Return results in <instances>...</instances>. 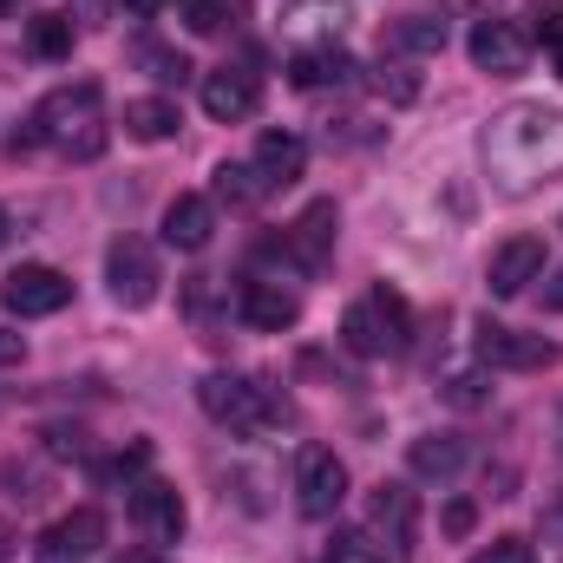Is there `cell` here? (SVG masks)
Instances as JSON below:
<instances>
[{
	"label": "cell",
	"mask_w": 563,
	"mask_h": 563,
	"mask_svg": "<svg viewBox=\"0 0 563 563\" xmlns=\"http://www.w3.org/2000/svg\"><path fill=\"white\" fill-rule=\"evenodd\" d=\"M478 151H485V177L498 197H531L563 170V112L518 99L485 125Z\"/></svg>",
	"instance_id": "6da1fadb"
},
{
	"label": "cell",
	"mask_w": 563,
	"mask_h": 563,
	"mask_svg": "<svg viewBox=\"0 0 563 563\" xmlns=\"http://www.w3.org/2000/svg\"><path fill=\"white\" fill-rule=\"evenodd\" d=\"M33 144H53L59 157H79L92 164L106 151V112H99V79H79V86H59L40 99V112L26 119V132H13V157L33 151Z\"/></svg>",
	"instance_id": "7a4b0ae2"
},
{
	"label": "cell",
	"mask_w": 563,
	"mask_h": 563,
	"mask_svg": "<svg viewBox=\"0 0 563 563\" xmlns=\"http://www.w3.org/2000/svg\"><path fill=\"white\" fill-rule=\"evenodd\" d=\"M197 400H203V413H210L217 426L250 432V439L282 432V426L295 420V407L282 400V387H269V380H250V374H210V380L197 387Z\"/></svg>",
	"instance_id": "3957f363"
},
{
	"label": "cell",
	"mask_w": 563,
	"mask_h": 563,
	"mask_svg": "<svg viewBox=\"0 0 563 563\" xmlns=\"http://www.w3.org/2000/svg\"><path fill=\"white\" fill-rule=\"evenodd\" d=\"M407 334H413V314H407V301H400L394 288H374V295H361V301L341 314V341H347V354H361V361L407 354Z\"/></svg>",
	"instance_id": "277c9868"
},
{
	"label": "cell",
	"mask_w": 563,
	"mask_h": 563,
	"mask_svg": "<svg viewBox=\"0 0 563 563\" xmlns=\"http://www.w3.org/2000/svg\"><path fill=\"white\" fill-rule=\"evenodd\" d=\"M465 53H472V66L478 73H492V79H518L525 66H531V53H538V40H531V26H518V20H478L472 26V40H465Z\"/></svg>",
	"instance_id": "5b68a950"
},
{
	"label": "cell",
	"mask_w": 563,
	"mask_h": 563,
	"mask_svg": "<svg viewBox=\"0 0 563 563\" xmlns=\"http://www.w3.org/2000/svg\"><path fill=\"white\" fill-rule=\"evenodd\" d=\"M341 498H347V465L328 445H308L301 465H295V511L314 518V525H328L341 511Z\"/></svg>",
	"instance_id": "8992f818"
},
{
	"label": "cell",
	"mask_w": 563,
	"mask_h": 563,
	"mask_svg": "<svg viewBox=\"0 0 563 563\" xmlns=\"http://www.w3.org/2000/svg\"><path fill=\"white\" fill-rule=\"evenodd\" d=\"M334 230H341V210L321 197V203H308L288 230H282V263L288 269H301V276H321L328 269V256H334Z\"/></svg>",
	"instance_id": "52a82bcc"
},
{
	"label": "cell",
	"mask_w": 563,
	"mask_h": 563,
	"mask_svg": "<svg viewBox=\"0 0 563 563\" xmlns=\"http://www.w3.org/2000/svg\"><path fill=\"white\" fill-rule=\"evenodd\" d=\"M106 282H112V301H119V308H151L164 269H157V256H151L144 236H119V243L106 250Z\"/></svg>",
	"instance_id": "ba28073f"
},
{
	"label": "cell",
	"mask_w": 563,
	"mask_h": 563,
	"mask_svg": "<svg viewBox=\"0 0 563 563\" xmlns=\"http://www.w3.org/2000/svg\"><path fill=\"white\" fill-rule=\"evenodd\" d=\"M0 301H7V314H20V321L59 314V308L73 301V276H59V269H46V263H20L13 276L0 282Z\"/></svg>",
	"instance_id": "9c48e42d"
},
{
	"label": "cell",
	"mask_w": 563,
	"mask_h": 563,
	"mask_svg": "<svg viewBox=\"0 0 563 563\" xmlns=\"http://www.w3.org/2000/svg\"><path fill=\"white\" fill-rule=\"evenodd\" d=\"M478 361L485 367H511V374H544V367H558V341L518 334L505 321H478Z\"/></svg>",
	"instance_id": "30bf717a"
},
{
	"label": "cell",
	"mask_w": 563,
	"mask_h": 563,
	"mask_svg": "<svg viewBox=\"0 0 563 563\" xmlns=\"http://www.w3.org/2000/svg\"><path fill=\"white\" fill-rule=\"evenodd\" d=\"M256 106H263V86H256L250 66H217V73H203V112H210L217 125H243V119H256Z\"/></svg>",
	"instance_id": "8fae6325"
},
{
	"label": "cell",
	"mask_w": 563,
	"mask_h": 563,
	"mask_svg": "<svg viewBox=\"0 0 563 563\" xmlns=\"http://www.w3.org/2000/svg\"><path fill=\"white\" fill-rule=\"evenodd\" d=\"M538 276H544V236H511V243H498L492 263H485V288H492L498 301L525 295Z\"/></svg>",
	"instance_id": "7c38bea8"
},
{
	"label": "cell",
	"mask_w": 563,
	"mask_h": 563,
	"mask_svg": "<svg viewBox=\"0 0 563 563\" xmlns=\"http://www.w3.org/2000/svg\"><path fill=\"white\" fill-rule=\"evenodd\" d=\"M125 505H132V525H139L151 544H177V538H184V498H177L164 478H139Z\"/></svg>",
	"instance_id": "4fadbf2b"
},
{
	"label": "cell",
	"mask_w": 563,
	"mask_h": 563,
	"mask_svg": "<svg viewBox=\"0 0 563 563\" xmlns=\"http://www.w3.org/2000/svg\"><path fill=\"white\" fill-rule=\"evenodd\" d=\"M99 544H106V511L79 505V511L53 518V531L40 538V563H79V558H92Z\"/></svg>",
	"instance_id": "5bb4252c"
},
{
	"label": "cell",
	"mask_w": 563,
	"mask_h": 563,
	"mask_svg": "<svg viewBox=\"0 0 563 563\" xmlns=\"http://www.w3.org/2000/svg\"><path fill=\"white\" fill-rule=\"evenodd\" d=\"M210 236H217V203L210 197H170V210H164V243L170 250H184V256H197V250H210Z\"/></svg>",
	"instance_id": "9a60e30c"
},
{
	"label": "cell",
	"mask_w": 563,
	"mask_h": 563,
	"mask_svg": "<svg viewBox=\"0 0 563 563\" xmlns=\"http://www.w3.org/2000/svg\"><path fill=\"white\" fill-rule=\"evenodd\" d=\"M354 79V59L328 40V46H301L295 59H288V86L295 92H328V86H347Z\"/></svg>",
	"instance_id": "2e32d148"
},
{
	"label": "cell",
	"mask_w": 563,
	"mask_h": 563,
	"mask_svg": "<svg viewBox=\"0 0 563 563\" xmlns=\"http://www.w3.org/2000/svg\"><path fill=\"white\" fill-rule=\"evenodd\" d=\"M413 525H420V498L407 485H380L374 492V538H387V551H413Z\"/></svg>",
	"instance_id": "e0dca14e"
},
{
	"label": "cell",
	"mask_w": 563,
	"mask_h": 563,
	"mask_svg": "<svg viewBox=\"0 0 563 563\" xmlns=\"http://www.w3.org/2000/svg\"><path fill=\"white\" fill-rule=\"evenodd\" d=\"M347 20H354L347 0H288V7H282V33L314 40V46H328L334 33H347Z\"/></svg>",
	"instance_id": "ac0fdd59"
},
{
	"label": "cell",
	"mask_w": 563,
	"mask_h": 563,
	"mask_svg": "<svg viewBox=\"0 0 563 563\" xmlns=\"http://www.w3.org/2000/svg\"><path fill=\"white\" fill-rule=\"evenodd\" d=\"M243 321H250L256 334H282V328L301 321V301H295L282 282H243Z\"/></svg>",
	"instance_id": "d6986e66"
},
{
	"label": "cell",
	"mask_w": 563,
	"mask_h": 563,
	"mask_svg": "<svg viewBox=\"0 0 563 563\" xmlns=\"http://www.w3.org/2000/svg\"><path fill=\"white\" fill-rule=\"evenodd\" d=\"M445 53V20H394L387 33H380V59H439Z\"/></svg>",
	"instance_id": "ffe728a7"
},
{
	"label": "cell",
	"mask_w": 563,
	"mask_h": 563,
	"mask_svg": "<svg viewBox=\"0 0 563 563\" xmlns=\"http://www.w3.org/2000/svg\"><path fill=\"white\" fill-rule=\"evenodd\" d=\"M263 177H269V190H288L301 170H308V144L295 139V132H263L256 139V157H250Z\"/></svg>",
	"instance_id": "44dd1931"
},
{
	"label": "cell",
	"mask_w": 563,
	"mask_h": 563,
	"mask_svg": "<svg viewBox=\"0 0 563 563\" xmlns=\"http://www.w3.org/2000/svg\"><path fill=\"white\" fill-rule=\"evenodd\" d=\"M407 465H413V478H439V485H445V478L465 465V439H459V432H426V439H413Z\"/></svg>",
	"instance_id": "7402d4cb"
},
{
	"label": "cell",
	"mask_w": 563,
	"mask_h": 563,
	"mask_svg": "<svg viewBox=\"0 0 563 563\" xmlns=\"http://www.w3.org/2000/svg\"><path fill=\"white\" fill-rule=\"evenodd\" d=\"M250 20V0H184V26L197 40H217V33H236Z\"/></svg>",
	"instance_id": "603a6c76"
},
{
	"label": "cell",
	"mask_w": 563,
	"mask_h": 563,
	"mask_svg": "<svg viewBox=\"0 0 563 563\" xmlns=\"http://www.w3.org/2000/svg\"><path fill=\"white\" fill-rule=\"evenodd\" d=\"M269 197V177L256 170V164H217V203H230V210H256Z\"/></svg>",
	"instance_id": "cb8c5ba5"
},
{
	"label": "cell",
	"mask_w": 563,
	"mask_h": 563,
	"mask_svg": "<svg viewBox=\"0 0 563 563\" xmlns=\"http://www.w3.org/2000/svg\"><path fill=\"white\" fill-rule=\"evenodd\" d=\"M177 125H184V119H177L170 99H132V106H125V132L139 144H164Z\"/></svg>",
	"instance_id": "d4e9b609"
},
{
	"label": "cell",
	"mask_w": 563,
	"mask_h": 563,
	"mask_svg": "<svg viewBox=\"0 0 563 563\" xmlns=\"http://www.w3.org/2000/svg\"><path fill=\"white\" fill-rule=\"evenodd\" d=\"M26 46H33L40 59H73V20H66V13H40V20L26 26Z\"/></svg>",
	"instance_id": "484cf974"
},
{
	"label": "cell",
	"mask_w": 563,
	"mask_h": 563,
	"mask_svg": "<svg viewBox=\"0 0 563 563\" xmlns=\"http://www.w3.org/2000/svg\"><path fill=\"white\" fill-rule=\"evenodd\" d=\"M132 59H139V66L151 73V79H164V86H184V79H190V59H184L177 46H157V40H139V46H132Z\"/></svg>",
	"instance_id": "4316f807"
},
{
	"label": "cell",
	"mask_w": 563,
	"mask_h": 563,
	"mask_svg": "<svg viewBox=\"0 0 563 563\" xmlns=\"http://www.w3.org/2000/svg\"><path fill=\"white\" fill-rule=\"evenodd\" d=\"M321 563H387V544H380L374 531H334L328 551H321Z\"/></svg>",
	"instance_id": "83f0119b"
},
{
	"label": "cell",
	"mask_w": 563,
	"mask_h": 563,
	"mask_svg": "<svg viewBox=\"0 0 563 563\" xmlns=\"http://www.w3.org/2000/svg\"><path fill=\"white\" fill-rule=\"evenodd\" d=\"M374 92H380L387 106H413V99H420V79H413V66H407V59H380Z\"/></svg>",
	"instance_id": "f1b7e54d"
},
{
	"label": "cell",
	"mask_w": 563,
	"mask_h": 563,
	"mask_svg": "<svg viewBox=\"0 0 563 563\" xmlns=\"http://www.w3.org/2000/svg\"><path fill=\"white\" fill-rule=\"evenodd\" d=\"M144 465H151V445H144V439H139V445H125V452H119V459L106 465V478L132 492V485H139V478H144Z\"/></svg>",
	"instance_id": "f546056e"
},
{
	"label": "cell",
	"mask_w": 563,
	"mask_h": 563,
	"mask_svg": "<svg viewBox=\"0 0 563 563\" xmlns=\"http://www.w3.org/2000/svg\"><path fill=\"white\" fill-rule=\"evenodd\" d=\"M445 400H452V407H485V400H492V380H485V374H452V380H445Z\"/></svg>",
	"instance_id": "4dcf8cb0"
},
{
	"label": "cell",
	"mask_w": 563,
	"mask_h": 563,
	"mask_svg": "<svg viewBox=\"0 0 563 563\" xmlns=\"http://www.w3.org/2000/svg\"><path fill=\"white\" fill-rule=\"evenodd\" d=\"M472 563H531V544H525V538H498L492 551H478Z\"/></svg>",
	"instance_id": "1f68e13d"
},
{
	"label": "cell",
	"mask_w": 563,
	"mask_h": 563,
	"mask_svg": "<svg viewBox=\"0 0 563 563\" xmlns=\"http://www.w3.org/2000/svg\"><path fill=\"white\" fill-rule=\"evenodd\" d=\"M46 452H53V459H73V452H86V432H79V426H53V432H46Z\"/></svg>",
	"instance_id": "d6a6232c"
},
{
	"label": "cell",
	"mask_w": 563,
	"mask_h": 563,
	"mask_svg": "<svg viewBox=\"0 0 563 563\" xmlns=\"http://www.w3.org/2000/svg\"><path fill=\"white\" fill-rule=\"evenodd\" d=\"M472 525H478V505L452 498V505H445V538H472Z\"/></svg>",
	"instance_id": "836d02e7"
},
{
	"label": "cell",
	"mask_w": 563,
	"mask_h": 563,
	"mask_svg": "<svg viewBox=\"0 0 563 563\" xmlns=\"http://www.w3.org/2000/svg\"><path fill=\"white\" fill-rule=\"evenodd\" d=\"M531 40H544V46H551V59H558V79H563V20H558V13H538V33H531Z\"/></svg>",
	"instance_id": "e575fe53"
},
{
	"label": "cell",
	"mask_w": 563,
	"mask_h": 563,
	"mask_svg": "<svg viewBox=\"0 0 563 563\" xmlns=\"http://www.w3.org/2000/svg\"><path fill=\"white\" fill-rule=\"evenodd\" d=\"M20 361H26V341L13 328H0V367H20Z\"/></svg>",
	"instance_id": "d590c367"
},
{
	"label": "cell",
	"mask_w": 563,
	"mask_h": 563,
	"mask_svg": "<svg viewBox=\"0 0 563 563\" xmlns=\"http://www.w3.org/2000/svg\"><path fill=\"white\" fill-rule=\"evenodd\" d=\"M445 7H452V13H485V20H492L505 0H445Z\"/></svg>",
	"instance_id": "8d00e7d4"
},
{
	"label": "cell",
	"mask_w": 563,
	"mask_h": 563,
	"mask_svg": "<svg viewBox=\"0 0 563 563\" xmlns=\"http://www.w3.org/2000/svg\"><path fill=\"white\" fill-rule=\"evenodd\" d=\"M544 538L563 544V492H558V505H544Z\"/></svg>",
	"instance_id": "74e56055"
},
{
	"label": "cell",
	"mask_w": 563,
	"mask_h": 563,
	"mask_svg": "<svg viewBox=\"0 0 563 563\" xmlns=\"http://www.w3.org/2000/svg\"><path fill=\"white\" fill-rule=\"evenodd\" d=\"M544 308H551V314H563V269L551 276V288H544Z\"/></svg>",
	"instance_id": "f35d334b"
},
{
	"label": "cell",
	"mask_w": 563,
	"mask_h": 563,
	"mask_svg": "<svg viewBox=\"0 0 563 563\" xmlns=\"http://www.w3.org/2000/svg\"><path fill=\"white\" fill-rule=\"evenodd\" d=\"M157 7H164V0H125V13H132V20H151Z\"/></svg>",
	"instance_id": "ab89813d"
},
{
	"label": "cell",
	"mask_w": 563,
	"mask_h": 563,
	"mask_svg": "<svg viewBox=\"0 0 563 563\" xmlns=\"http://www.w3.org/2000/svg\"><path fill=\"white\" fill-rule=\"evenodd\" d=\"M119 563H170V558H164V551H125Z\"/></svg>",
	"instance_id": "60d3db41"
},
{
	"label": "cell",
	"mask_w": 563,
	"mask_h": 563,
	"mask_svg": "<svg viewBox=\"0 0 563 563\" xmlns=\"http://www.w3.org/2000/svg\"><path fill=\"white\" fill-rule=\"evenodd\" d=\"M13 558V525H7V518H0V563Z\"/></svg>",
	"instance_id": "b9f144b4"
},
{
	"label": "cell",
	"mask_w": 563,
	"mask_h": 563,
	"mask_svg": "<svg viewBox=\"0 0 563 563\" xmlns=\"http://www.w3.org/2000/svg\"><path fill=\"white\" fill-rule=\"evenodd\" d=\"M7 230H13V223H7V210H0V243H7Z\"/></svg>",
	"instance_id": "7bdbcfd3"
},
{
	"label": "cell",
	"mask_w": 563,
	"mask_h": 563,
	"mask_svg": "<svg viewBox=\"0 0 563 563\" xmlns=\"http://www.w3.org/2000/svg\"><path fill=\"white\" fill-rule=\"evenodd\" d=\"M544 13H563V0H544Z\"/></svg>",
	"instance_id": "ee69618b"
},
{
	"label": "cell",
	"mask_w": 563,
	"mask_h": 563,
	"mask_svg": "<svg viewBox=\"0 0 563 563\" xmlns=\"http://www.w3.org/2000/svg\"><path fill=\"white\" fill-rule=\"evenodd\" d=\"M13 7H20V0H0V13H13Z\"/></svg>",
	"instance_id": "f6af8a7d"
}]
</instances>
